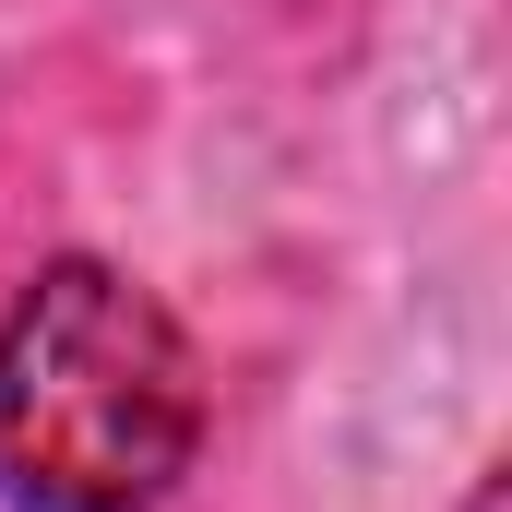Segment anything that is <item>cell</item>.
<instances>
[{
	"mask_svg": "<svg viewBox=\"0 0 512 512\" xmlns=\"http://www.w3.org/2000/svg\"><path fill=\"white\" fill-rule=\"evenodd\" d=\"M465 512H512V489H501V477H477V489H465Z\"/></svg>",
	"mask_w": 512,
	"mask_h": 512,
	"instance_id": "7a4b0ae2",
	"label": "cell"
},
{
	"mask_svg": "<svg viewBox=\"0 0 512 512\" xmlns=\"http://www.w3.org/2000/svg\"><path fill=\"white\" fill-rule=\"evenodd\" d=\"M203 453V358L120 262H48L0 310V512H155Z\"/></svg>",
	"mask_w": 512,
	"mask_h": 512,
	"instance_id": "6da1fadb",
	"label": "cell"
}]
</instances>
